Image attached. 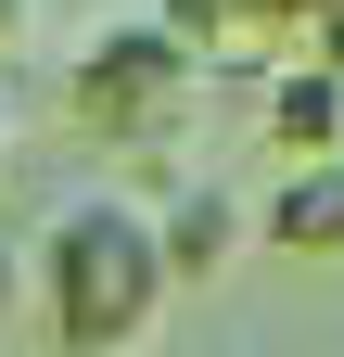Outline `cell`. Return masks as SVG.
Returning <instances> with one entry per match:
<instances>
[{
    "label": "cell",
    "mask_w": 344,
    "mask_h": 357,
    "mask_svg": "<svg viewBox=\"0 0 344 357\" xmlns=\"http://www.w3.org/2000/svg\"><path fill=\"white\" fill-rule=\"evenodd\" d=\"M0 141H13V102H0Z\"/></svg>",
    "instance_id": "obj_9"
},
{
    "label": "cell",
    "mask_w": 344,
    "mask_h": 357,
    "mask_svg": "<svg viewBox=\"0 0 344 357\" xmlns=\"http://www.w3.org/2000/svg\"><path fill=\"white\" fill-rule=\"evenodd\" d=\"M153 230H166V268H179V281H217V268L242 255V230H255V204L230 192V178H179V192L153 204Z\"/></svg>",
    "instance_id": "obj_3"
},
{
    "label": "cell",
    "mask_w": 344,
    "mask_h": 357,
    "mask_svg": "<svg viewBox=\"0 0 344 357\" xmlns=\"http://www.w3.org/2000/svg\"><path fill=\"white\" fill-rule=\"evenodd\" d=\"M0 268H13V255H0Z\"/></svg>",
    "instance_id": "obj_10"
},
{
    "label": "cell",
    "mask_w": 344,
    "mask_h": 357,
    "mask_svg": "<svg viewBox=\"0 0 344 357\" xmlns=\"http://www.w3.org/2000/svg\"><path fill=\"white\" fill-rule=\"evenodd\" d=\"M64 102H77V128H102L115 153H166V141L191 128V102H204V64H191L153 13H127V26H90V38H77Z\"/></svg>",
    "instance_id": "obj_2"
},
{
    "label": "cell",
    "mask_w": 344,
    "mask_h": 357,
    "mask_svg": "<svg viewBox=\"0 0 344 357\" xmlns=\"http://www.w3.org/2000/svg\"><path fill=\"white\" fill-rule=\"evenodd\" d=\"M255 13H268V26L293 38V26H319V13H331V0H255Z\"/></svg>",
    "instance_id": "obj_7"
},
{
    "label": "cell",
    "mask_w": 344,
    "mask_h": 357,
    "mask_svg": "<svg viewBox=\"0 0 344 357\" xmlns=\"http://www.w3.org/2000/svg\"><path fill=\"white\" fill-rule=\"evenodd\" d=\"M306 64H331V77H344V0H331L319 26H306Z\"/></svg>",
    "instance_id": "obj_6"
},
{
    "label": "cell",
    "mask_w": 344,
    "mask_h": 357,
    "mask_svg": "<svg viewBox=\"0 0 344 357\" xmlns=\"http://www.w3.org/2000/svg\"><path fill=\"white\" fill-rule=\"evenodd\" d=\"M26 13H38V0H0V52H13V38H26Z\"/></svg>",
    "instance_id": "obj_8"
},
{
    "label": "cell",
    "mask_w": 344,
    "mask_h": 357,
    "mask_svg": "<svg viewBox=\"0 0 344 357\" xmlns=\"http://www.w3.org/2000/svg\"><path fill=\"white\" fill-rule=\"evenodd\" d=\"M26 281H38V319L64 357H127V344H153L179 268H166V230L141 192H77V204H52Z\"/></svg>",
    "instance_id": "obj_1"
},
{
    "label": "cell",
    "mask_w": 344,
    "mask_h": 357,
    "mask_svg": "<svg viewBox=\"0 0 344 357\" xmlns=\"http://www.w3.org/2000/svg\"><path fill=\"white\" fill-rule=\"evenodd\" d=\"M255 243H281V255H344V153L331 166H281L268 192H255Z\"/></svg>",
    "instance_id": "obj_5"
},
{
    "label": "cell",
    "mask_w": 344,
    "mask_h": 357,
    "mask_svg": "<svg viewBox=\"0 0 344 357\" xmlns=\"http://www.w3.org/2000/svg\"><path fill=\"white\" fill-rule=\"evenodd\" d=\"M255 115H268V141L293 166H331L344 153V77L331 64H268V77H255Z\"/></svg>",
    "instance_id": "obj_4"
}]
</instances>
